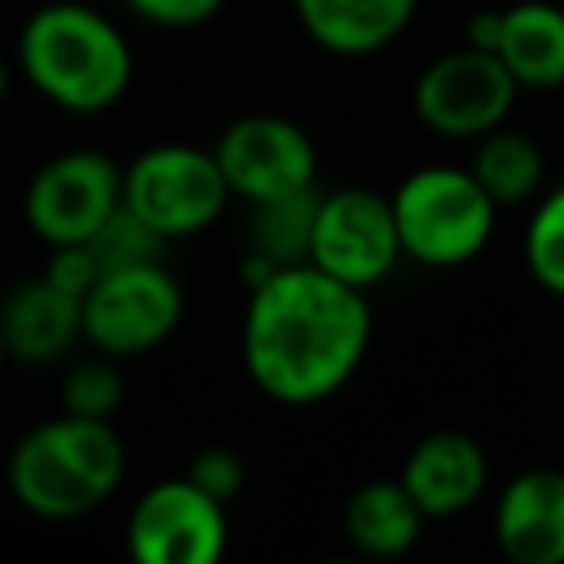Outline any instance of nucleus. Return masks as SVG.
Listing matches in <instances>:
<instances>
[{
  "label": "nucleus",
  "instance_id": "1",
  "mask_svg": "<svg viewBox=\"0 0 564 564\" xmlns=\"http://www.w3.org/2000/svg\"><path fill=\"white\" fill-rule=\"evenodd\" d=\"M370 348V304L317 264H282L247 291L242 366L251 383L282 405L335 397Z\"/></svg>",
  "mask_w": 564,
  "mask_h": 564
},
{
  "label": "nucleus",
  "instance_id": "2",
  "mask_svg": "<svg viewBox=\"0 0 564 564\" xmlns=\"http://www.w3.org/2000/svg\"><path fill=\"white\" fill-rule=\"evenodd\" d=\"M18 66L40 97L70 115H101L132 84L123 31L84 0L35 9L18 31Z\"/></svg>",
  "mask_w": 564,
  "mask_h": 564
},
{
  "label": "nucleus",
  "instance_id": "3",
  "mask_svg": "<svg viewBox=\"0 0 564 564\" xmlns=\"http://www.w3.org/2000/svg\"><path fill=\"white\" fill-rule=\"evenodd\" d=\"M123 467L128 454L110 419H79L62 410L13 445L4 480L18 507H26L31 516L75 520L119 489Z\"/></svg>",
  "mask_w": 564,
  "mask_h": 564
},
{
  "label": "nucleus",
  "instance_id": "4",
  "mask_svg": "<svg viewBox=\"0 0 564 564\" xmlns=\"http://www.w3.org/2000/svg\"><path fill=\"white\" fill-rule=\"evenodd\" d=\"M392 216L401 256L427 269H454L485 251L498 203L480 189L471 167L427 163L392 189Z\"/></svg>",
  "mask_w": 564,
  "mask_h": 564
},
{
  "label": "nucleus",
  "instance_id": "5",
  "mask_svg": "<svg viewBox=\"0 0 564 564\" xmlns=\"http://www.w3.org/2000/svg\"><path fill=\"white\" fill-rule=\"evenodd\" d=\"M229 198L220 163L203 145L163 141L123 167V207L167 242L207 229Z\"/></svg>",
  "mask_w": 564,
  "mask_h": 564
},
{
  "label": "nucleus",
  "instance_id": "6",
  "mask_svg": "<svg viewBox=\"0 0 564 564\" xmlns=\"http://www.w3.org/2000/svg\"><path fill=\"white\" fill-rule=\"evenodd\" d=\"M185 313V295L163 260L110 269L79 300L84 339L106 357H137L159 348Z\"/></svg>",
  "mask_w": 564,
  "mask_h": 564
},
{
  "label": "nucleus",
  "instance_id": "7",
  "mask_svg": "<svg viewBox=\"0 0 564 564\" xmlns=\"http://www.w3.org/2000/svg\"><path fill=\"white\" fill-rule=\"evenodd\" d=\"M123 542L132 564H216L229 542L225 502L189 476L159 480L132 502Z\"/></svg>",
  "mask_w": 564,
  "mask_h": 564
},
{
  "label": "nucleus",
  "instance_id": "8",
  "mask_svg": "<svg viewBox=\"0 0 564 564\" xmlns=\"http://www.w3.org/2000/svg\"><path fill=\"white\" fill-rule=\"evenodd\" d=\"M123 203V167L101 150H66L35 167L22 194V216L48 247L88 242Z\"/></svg>",
  "mask_w": 564,
  "mask_h": 564
},
{
  "label": "nucleus",
  "instance_id": "9",
  "mask_svg": "<svg viewBox=\"0 0 564 564\" xmlns=\"http://www.w3.org/2000/svg\"><path fill=\"white\" fill-rule=\"evenodd\" d=\"M401 260L397 216L392 198L375 189H330L317 198L313 238H308V264L322 273L370 291L383 282Z\"/></svg>",
  "mask_w": 564,
  "mask_h": 564
},
{
  "label": "nucleus",
  "instance_id": "10",
  "mask_svg": "<svg viewBox=\"0 0 564 564\" xmlns=\"http://www.w3.org/2000/svg\"><path fill=\"white\" fill-rule=\"evenodd\" d=\"M516 88L520 84L498 62V53L463 44L423 66L414 79V115L441 137H485L511 115Z\"/></svg>",
  "mask_w": 564,
  "mask_h": 564
},
{
  "label": "nucleus",
  "instance_id": "11",
  "mask_svg": "<svg viewBox=\"0 0 564 564\" xmlns=\"http://www.w3.org/2000/svg\"><path fill=\"white\" fill-rule=\"evenodd\" d=\"M220 176L234 198L264 203L317 185V150L295 119L282 115H242L212 145Z\"/></svg>",
  "mask_w": 564,
  "mask_h": 564
},
{
  "label": "nucleus",
  "instance_id": "12",
  "mask_svg": "<svg viewBox=\"0 0 564 564\" xmlns=\"http://www.w3.org/2000/svg\"><path fill=\"white\" fill-rule=\"evenodd\" d=\"M494 542L511 564H564V471L529 467L494 502Z\"/></svg>",
  "mask_w": 564,
  "mask_h": 564
},
{
  "label": "nucleus",
  "instance_id": "13",
  "mask_svg": "<svg viewBox=\"0 0 564 564\" xmlns=\"http://www.w3.org/2000/svg\"><path fill=\"white\" fill-rule=\"evenodd\" d=\"M397 480L405 485V494L419 502V511L427 520H445V516L467 511L485 494L489 458L467 432L441 427V432H427L405 454V467Z\"/></svg>",
  "mask_w": 564,
  "mask_h": 564
},
{
  "label": "nucleus",
  "instance_id": "14",
  "mask_svg": "<svg viewBox=\"0 0 564 564\" xmlns=\"http://www.w3.org/2000/svg\"><path fill=\"white\" fill-rule=\"evenodd\" d=\"M4 352L18 361H62L75 339H84L79 300L53 286L44 273L18 282L0 304Z\"/></svg>",
  "mask_w": 564,
  "mask_h": 564
},
{
  "label": "nucleus",
  "instance_id": "15",
  "mask_svg": "<svg viewBox=\"0 0 564 564\" xmlns=\"http://www.w3.org/2000/svg\"><path fill=\"white\" fill-rule=\"evenodd\" d=\"M304 35L335 57L388 48L419 13V0H291Z\"/></svg>",
  "mask_w": 564,
  "mask_h": 564
},
{
  "label": "nucleus",
  "instance_id": "16",
  "mask_svg": "<svg viewBox=\"0 0 564 564\" xmlns=\"http://www.w3.org/2000/svg\"><path fill=\"white\" fill-rule=\"evenodd\" d=\"M498 62L520 88L564 84V9L551 0H516L498 18Z\"/></svg>",
  "mask_w": 564,
  "mask_h": 564
},
{
  "label": "nucleus",
  "instance_id": "17",
  "mask_svg": "<svg viewBox=\"0 0 564 564\" xmlns=\"http://www.w3.org/2000/svg\"><path fill=\"white\" fill-rule=\"evenodd\" d=\"M423 511L401 480H366L344 502V533L361 555L392 560L405 555L423 533Z\"/></svg>",
  "mask_w": 564,
  "mask_h": 564
},
{
  "label": "nucleus",
  "instance_id": "18",
  "mask_svg": "<svg viewBox=\"0 0 564 564\" xmlns=\"http://www.w3.org/2000/svg\"><path fill=\"white\" fill-rule=\"evenodd\" d=\"M467 167L498 207H511V203H524L542 189L546 154L529 132H516V128L498 123L485 137H476V154H471Z\"/></svg>",
  "mask_w": 564,
  "mask_h": 564
},
{
  "label": "nucleus",
  "instance_id": "19",
  "mask_svg": "<svg viewBox=\"0 0 564 564\" xmlns=\"http://www.w3.org/2000/svg\"><path fill=\"white\" fill-rule=\"evenodd\" d=\"M317 198H322V189L308 185V189H295V194H278V198H264V203H247V207H251V225H247L251 247H247V251L273 260L278 269L308 260V238H313Z\"/></svg>",
  "mask_w": 564,
  "mask_h": 564
},
{
  "label": "nucleus",
  "instance_id": "20",
  "mask_svg": "<svg viewBox=\"0 0 564 564\" xmlns=\"http://www.w3.org/2000/svg\"><path fill=\"white\" fill-rule=\"evenodd\" d=\"M524 264L533 282L564 300V185H555L524 225Z\"/></svg>",
  "mask_w": 564,
  "mask_h": 564
},
{
  "label": "nucleus",
  "instance_id": "21",
  "mask_svg": "<svg viewBox=\"0 0 564 564\" xmlns=\"http://www.w3.org/2000/svg\"><path fill=\"white\" fill-rule=\"evenodd\" d=\"M62 410L79 414V419H110L123 401V379L115 370V357L97 352L84 361H70V370L62 375Z\"/></svg>",
  "mask_w": 564,
  "mask_h": 564
},
{
  "label": "nucleus",
  "instance_id": "22",
  "mask_svg": "<svg viewBox=\"0 0 564 564\" xmlns=\"http://www.w3.org/2000/svg\"><path fill=\"white\" fill-rule=\"evenodd\" d=\"M163 234H154L145 220H137L123 203L101 220V229L88 238L101 273L110 269H128V264H145V260H163Z\"/></svg>",
  "mask_w": 564,
  "mask_h": 564
},
{
  "label": "nucleus",
  "instance_id": "23",
  "mask_svg": "<svg viewBox=\"0 0 564 564\" xmlns=\"http://www.w3.org/2000/svg\"><path fill=\"white\" fill-rule=\"evenodd\" d=\"M185 476H189L198 489H207L212 498L234 502V498L242 494V485H247V463H242V454L229 449V445H203V449L194 454V463H189Z\"/></svg>",
  "mask_w": 564,
  "mask_h": 564
},
{
  "label": "nucleus",
  "instance_id": "24",
  "mask_svg": "<svg viewBox=\"0 0 564 564\" xmlns=\"http://www.w3.org/2000/svg\"><path fill=\"white\" fill-rule=\"evenodd\" d=\"M44 278L53 286H62L66 295L84 300L93 291V282L101 278V264H97V256H93L88 242H62V247H53V256L44 264Z\"/></svg>",
  "mask_w": 564,
  "mask_h": 564
},
{
  "label": "nucleus",
  "instance_id": "25",
  "mask_svg": "<svg viewBox=\"0 0 564 564\" xmlns=\"http://www.w3.org/2000/svg\"><path fill=\"white\" fill-rule=\"evenodd\" d=\"M137 18L154 22V26H167V31H185V26H203L212 22L225 0H128Z\"/></svg>",
  "mask_w": 564,
  "mask_h": 564
},
{
  "label": "nucleus",
  "instance_id": "26",
  "mask_svg": "<svg viewBox=\"0 0 564 564\" xmlns=\"http://www.w3.org/2000/svg\"><path fill=\"white\" fill-rule=\"evenodd\" d=\"M498 18H502V9H480V13H471V22H467V44L494 53V44H498Z\"/></svg>",
  "mask_w": 564,
  "mask_h": 564
},
{
  "label": "nucleus",
  "instance_id": "27",
  "mask_svg": "<svg viewBox=\"0 0 564 564\" xmlns=\"http://www.w3.org/2000/svg\"><path fill=\"white\" fill-rule=\"evenodd\" d=\"M4 88H9V66H4V57H0V101H4Z\"/></svg>",
  "mask_w": 564,
  "mask_h": 564
},
{
  "label": "nucleus",
  "instance_id": "28",
  "mask_svg": "<svg viewBox=\"0 0 564 564\" xmlns=\"http://www.w3.org/2000/svg\"><path fill=\"white\" fill-rule=\"evenodd\" d=\"M4 361H9V352H4V335H0V370H4Z\"/></svg>",
  "mask_w": 564,
  "mask_h": 564
}]
</instances>
